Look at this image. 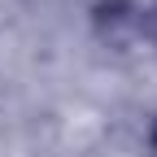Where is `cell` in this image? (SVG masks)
Segmentation results:
<instances>
[{
    "instance_id": "1",
    "label": "cell",
    "mask_w": 157,
    "mask_h": 157,
    "mask_svg": "<svg viewBox=\"0 0 157 157\" xmlns=\"http://www.w3.org/2000/svg\"><path fill=\"white\" fill-rule=\"evenodd\" d=\"M153 140H157V131H153Z\"/></svg>"
}]
</instances>
